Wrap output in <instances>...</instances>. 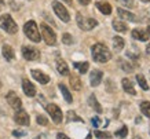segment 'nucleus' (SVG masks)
Instances as JSON below:
<instances>
[{"label":"nucleus","instance_id":"f704fd0d","mask_svg":"<svg viewBox=\"0 0 150 139\" xmlns=\"http://www.w3.org/2000/svg\"><path fill=\"white\" fill-rule=\"evenodd\" d=\"M117 1L123 3V4H125L127 7H132V6H134V0H117Z\"/></svg>","mask_w":150,"mask_h":139},{"label":"nucleus","instance_id":"473e14b6","mask_svg":"<svg viewBox=\"0 0 150 139\" xmlns=\"http://www.w3.org/2000/svg\"><path fill=\"white\" fill-rule=\"evenodd\" d=\"M37 123H39L40 126H47L48 120H47L44 116H37Z\"/></svg>","mask_w":150,"mask_h":139},{"label":"nucleus","instance_id":"2eb2a0df","mask_svg":"<svg viewBox=\"0 0 150 139\" xmlns=\"http://www.w3.org/2000/svg\"><path fill=\"white\" fill-rule=\"evenodd\" d=\"M132 37L141 41H147L149 40V33L146 30H142V29H134L132 30Z\"/></svg>","mask_w":150,"mask_h":139},{"label":"nucleus","instance_id":"a18cd8bd","mask_svg":"<svg viewBox=\"0 0 150 139\" xmlns=\"http://www.w3.org/2000/svg\"><path fill=\"white\" fill-rule=\"evenodd\" d=\"M0 87H1V81H0Z\"/></svg>","mask_w":150,"mask_h":139},{"label":"nucleus","instance_id":"bb28decb","mask_svg":"<svg viewBox=\"0 0 150 139\" xmlns=\"http://www.w3.org/2000/svg\"><path fill=\"white\" fill-rule=\"evenodd\" d=\"M141 110L146 117H149L150 118V102H146V101L145 102H142L141 103Z\"/></svg>","mask_w":150,"mask_h":139},{"label":"nucleus","instance_id":"f03ea898","mask_svg":"<svg viewBox=\"0 0 150 139\" xmlns=\"http://www.w3.org/2000/svg\"><path fill=\"white\" fill-rule=\"evenodd\" d=\"M0 28L3 30H6L7 33H10V35H14V33H17V30H18L17 23H15V21L13 19V17L10 14L0 15Z\"/></svg>","mask_w":150,"mask_h":139},{"label":"nucleus","instance_id":"5701e85b","mask_svg":"<svg viewBox=\"0 0 150 139\" xmlns=\"http://www.w3.org/2000/svg\"><path fill=\"white\" fill-rule=\"evenodd\" d=\"M124 39L123 37H120V36H116L113 39V47H114V50L116 51H121V50L124 48Z\"/></svg>","mask_w":150,"mask_h":139},{"label":"nucleus","instance_id":"f3484780","mask_svg":"<svg viewBox=\"0 0 150 139\" xmlns=\"http://www.w3.org/2000/svg\"><path fill=\"white\" fill-rule=\"evenodd\" d=\"M96 9L99 10L102 14H105V15L112 14V6L108 1H96Z\"/></svg>","mask_w":150,"mask_h":139},{"label":"nucleus","instance_id":"b1692460","mask_svg":"<svg viewBox=\"0 0 150 139\" xmlns=\"http://www.w3.org/2000/svg\"><path fill=\"white\" fill-rule=\"evenodd\" d=\"M112 25H113V28L116 29V32H120V33H124V32L128 30V26L124 22H121V21H113Z\"/></svg>","mask_w":150,"mask_h":139},{"label":"nucleus","instance_id":"2f4dec72","mask_svg":"<svg viewBox=\"0 0 150 139\" xmlns=\"http://www.w3.org/2000/svg\"><path fill=\"white\" fill-rule=\"evenodd\" d=\"M121 67H123L124 70H127V72H132L134 70V66L128 65V62H124V61H121Z\"/></svg>","mask_w":150,"mask_h":139},{"label":"nucleus","instance_id":"7c9ffc66","mask_svg":"<svg viewBox=\"0 0 150 139\" xmlns=\"http://www.w3.org/2000/svg\"><path fill=\"white\" fill-rule=\"evenodd\" d=\"M62 41H64L65 44H72L73 43V37L70 36V35H69V33H65L64 36H62Z\"/></svg>","mask_w":150,"mask_h":139},{"label":"nucleus","instance_id":"20e7f679","mask_svg":"<svg viewBox=\"0 0 150 139\" xmlns=\"http://www.w3.org/2000/svg\"><path fill=\"white\" fill-rule=\"evenodd\" d=\"M40 29H41V36H43V39H44V41H46L47 44L48 45L57 44V35H55V32L47 23H41Z\"/></svg>","mask_w":150,"mask_h":139},{"label":"nucleus","instance_id":"f8f14e48","mask_svg":"<svg viewBox=\"0 0 150 139\" xmlns=\"http://www.w3.org/2000/svg\"><path fill=\"white\" fill-rule=\"evenodd\" d=\"M32 77L35 79L36 81H39L40 84H47L50 81V76H47L46 73H43L41 70H37V69H33L32 72Z\"/></svg>","mask_w":150,"mask_h":139},{"label":"nucleus","instance_id":"ea45409f","mask_svg":"<svg viewBox=\"0 0 150 139\" xmlns=\"http://www.w3.org/2000/svg\"><path fill=\"white\" fill-rule=\"evenodd\" d=\"M146 52H147V54H150V44L146 47Z\"/></svg>","mask_w":150,"mask_h":139},{"label":"nucleus","instance_id":"dca6fc26","mask_svg":"<svg viewBox=\"0 0 150 139\" xmlns=\"http://www.w3.org/2000/svg\"><path fill=\"white\" fill-rule=\"evenodd\" d=\"M57 70L59 72V74H62V76H68L69 74L68 63L65 62L64 59H57Z\"/></svg>","mask_w":150,"mask_h":139},{"label":"nucleus","instance_id":"4be33fe9","mask_svg":"<svg viewBox=\"0 0 150 139\" xmlns=\"http://www.w3.org/2000/svg\"><path fill=\"white\" fill-rule=\"evenodd\" d=\"M59 90H61V92H62V95H64V98H65V101L68 103H72V101H73V98H72V95H70V92H69V90H68V87L65 84H59Z\"/></svg>","mask_w":150,"mask_h":139},{"label":"nucleus","instance_id":"a211bd4d","mask_svg":"<svg viewBox=\"0 0 150 139\" xmlns=\"http://www.w3.org/2000/svg\"><path fill=\"white\" fill-rule=\"evenodd\" d=\"M1 52H3V57L6 58V61H13V59L15 58V54H14L13 47H11V45H8V44H4V45H3Z\"/></svg>","mask_w":150,"mask_h":139},{"label":"nucleus","instance_id":"aec40b11","mask_svg":"<svg viewBox=\"0 0 150 139\" xmlns=\"http://www.w3.org/2000/svg\"><path fill=\"white\" fill-rule=\"evenodd\" d=\"M88 103H90V106H91L96 113H102L103 112V109L100 106V103L96 101V96L95 95H90V98H88Z\"/></svg>","mask_w":150,"mask_h":139},{"label":"nucleus","instance_id":"7ed1b4c3","mask_svg":"<svg viewBox=\"0 0 150 139\" xmlns=\"http://www.w3.org/2000/svg\"><path fill=\"white\" fill-rule=\"evenodd\" d=\"M23 32H25V35L32 41H35V43H39V41H40V39H41L40 32L37 29V25L35 21H28V22L23 25Z\"/></svg>","mask_w":150,"mask_h":139},{"label":"nucleus","instance_id":"6e6552de","mask_svg":"<svg viewBox=\"0 0 150 139\" xmlns=\"http://www.w3.org/2000/svg\"><path fill=\"white\" fill-rule=\"evenodd\" d=\"M22 57L28 61H36L40 58V52L36 48H33L30 45H23L22 47Z\"/></svg>","mask_w":150,"mask_h":139},{"label":"nucleus","instance_id":"4c0bfd02","mask_svg":"<svg viewBox=\"0 0 150 139\" xmlns=\"http://www.w3.org/2000/svg\"><path fill=\"white\" fill-rule=\"evenodd\" d=\"M15 136H22V135H25V132H18V131H14L13 132Z\"/></svg>","mask_w":150,"mask_h":139},{"label":"nucleus","instance_id":"4468645a","mask_svg":"<svg viewBox=\"0 0 150 139\" xmlns=\"http://www.w3.org/2000/svg\"><path fill=\"white\" fill-rule=\"evenodd\" d=\"M117 13H118V15H120V18L121 19H127V21H131V22H137L138 21L137 15H135V14H132V13H129V11H127V10L118 9Z\"/></svg>","mask_w":150,"mask_h":139},{"label":"nucleus","instance_id":"72a5a7b5","mask_svg":"<svg viewBox=\"0 0 150 139\" xmlns=\"http://www.w3.org/2000/svg\"><path fill=\"white\" fill-rule=\"evenodd\" d=\"M92 126H94V127H95V128H98V127H99L100 126V118H99V117H92Z\"/></svg>","mask_w":150,"mask_h":139},{"label":"nucleus","instance_id":"58836bf2","mask_svg":"<svg viewBox=\"0 0 150 139\" xmlns=\"http://www.w3.org/2000/svg\"><path fill=\"white\" fill-rule=\"evenodd\" d=\"M3 6H4V1H3V0H0V10L3 9Z\"/></svg>","mask_w":150,"mask_h":139},{"label":"nucleus","instance_id":"ddd939ff","mask_svg":"<svg viewBox=\"0 0 150 139\" xmlns=\"http://www.w3.org/2000/svg\"><path fill=\"white\" fill-rule=\"evenodd\" d=\"M102 79H103V73L100 72V70H98V69L92 70L91 74H90V83H91L92 87H96V85H99L100 81H102Z\"/></svg>","mask_w":150,"mask_h":139},{"label":"nucleus","instance_id":"c85d7f7f","mask_svg":"<svg viewBox=\"0 0 150 139\" xmlns=\"http://www.w3.org/2000/svg\"><path fill=\"white\" fill-rule=\"evenodd\" d=\"M94 135H95L96 138H99V139H109V138H112V134H109V132H103V131H95Z\"/></svg>","mask_w":150,"mask_h":139},{"label":"nucleus","instance_id":"0eeeda50","mask_svg":"<svg viewBox=\"0 0 150 139\" xmlns=\"http://www.w3.org/2000/svg\"><path fill=\"white\" fill-rule=\"evenodd\" d=\"M52 9H54L55 14H57L64 22H69V21H70V15H69L68 10L65 9L64 4H61L59 1H52Z\"/></svg>","mask_w":150,"mask_h":139},{"label":"nucleus","instance_id":"a19ab883","mask_svg":"<svg viewBox=\"0 0 150 139\" xmlns=\"http://www.w3.org/2000/svg\"><path fill=\"white\" fill-rule=\"evenodd\" d=\"M64 1H65V3H68V4H69V6L72 4V0H64Z\"/></svg>","mask_w":150,"mask_h":139},{"label":"nucleus","instance_id":"e433bc0d","mask_svg":"<svg viewBox=\"0 0 150 139\" xmlns=\"http://www.w3.org/2000/svg\"><path fill=\"white\" fill-rule=\"evenodd\" d=\"M90 1H91V0H79V3H80V4H83V6L90 4Z\"/></svg>","mask_w":150,"mask_h":139},{"label":"nucleus","instance_id":"423d86ee","mask_svg":"<svg viewBox=\"0 0 150 139\" xmlns=\"http://www.w3.org/2000/svg\"><path fill=\"white\" fill-rule=\"evenodd\" d=\"M46 109H47V112H48V114L51 116V118H52V121H54L55 124H61V123H62L64 116H62V110H61L59 106H57L55 103H48L46 106Z\"/></svg>","mask_w":150,"mask_h":139},{"label":"nucleus","instance_id":"9b49d317","mask_svg":"<svg viewBox=\"0 0 150 139\" xmlns=\"http://www.w3.org/2000/svg\"><path fill=\"white\" fill-rule=\"evenodd\" d=\"M22 90L25 92V95L29 96V98H33L36 95V87H35V84H33L32 81L26 80V79L22 80Z\"/></svg>","mask_w":150,"mask_h":139},{"label":"nucleus","instance_id":"393cba45","mask_svg":"<svg viewBox=\"0 0 150 139\" xmlns=\"http://www.w3.org/2000/svg\"><path fill=\"white\" fill-rule=\"evenodd\" d=\"M88 66H90V63H88V62H74V67H76V69H77V70L81 73V74L87 73V70H88Z\"/></svg>","mask_w":150,"mask_h":139},{"label":"nucleus","instance_id":"6ab92c4d","mask_svg":"<svg viewBox=\"0 0 150 139\" xmlns=\"http://www.w3.org/2000/svg\"><path fill=\"white\" fill-rule=\"evenodd\" d=\"M121 84H123V90L125 91L127 94H131V95L137 94V91H135V88H134V85H132V83H131L129 79H123Z\"/></svg>","mask_w":150,"mask_h":139},{"label":"nucleus","instance_id":"1a4fd4ad","mask_svg":"<svg viewBox=\"0 0 150 139\" xmlns=\"http://www.w3.org/2000/svg\"><path fill=\"white\" fill-rule=\"evenodd\" d=\"M14 120H15V123H17V124H19V126H29V124H30L29 114H28L23 109H18V110L15 112Z\"/></svg>","mask_w":150,"mask_h":139},{"label":"nucleus","instance_id":"f257e3e1","mask_svg":"<svg viewBox=\"0 0 150 139\" xmlns=\"http://www.w3.org/2000/svg\"><path fill=\"white\" fill-rule=\"evenodd\" d=\"M92 58L95 62H99V63H105L108 62L110 58H112V52H110V50L106 47L105 44L102 43H96V44L92 45Z\"/></svg>","mask_w":150,"mask_h":139},{"label":"nucleus","instance_id":"412c9836","mask_svg":"<svg viewBox=\"0 0 150 139\" xmlns=\"http://www.w3.org/2000/svg\"><path fill=\"white\" fill-rule=\"evenodd\" d=\"M69 81H70V85H72V88L74 91L81 90V80H80V77L79 76H76V74H70Z\"/></svg>","mask_w":150,"mask_h":139},{"label":"nucleus","instance_id":"37998d69","mask_svg":"<svg viewBox=\"0 0 150 139\" xmlns=\"http://www.w3.org/2000/svg\"><path fill=\"white\" fill-rule=\"evenodd\" d=\"M147 33H149V35H150V26L147 28Z\"/></svg>","mask_w":150,"mask_h":139},{"label":"nucleus","instance_id":"cd10ccee","mask_svg":"<svg viewBox=\"0 0 150 139\" xmlns=\"http://www.w3.org/2000/svg\"><path fill=\"white\" fill-rule=\"evenodd\" d=\"M66 117H68V121H80V123H83V118L79 117L74 112H68Z\"/></svg>","mask_w":150,"mask_h":139},{"label":"nucleus","instance_id":"39448f33","mask_svg":"<svg viewBox=\"0 0 150 139\" xmlns=\"http://www.w3.org/2000/svg\"><path fill=\"white\" fill-rule=\"evenodd\" d=\"M76 19H77L79 28L83 29V30H91V29H94V28L98 25L96 19H94V18H84L80 13L76 15Z\"/></svg>","mask_w":150,"mask_h":139},{"label":"nucleus","instance_id":"79ce46f5","mask_svg":"<svg viewBox=\"0 0 150 139\" xmlns=\"http://www.w3.org/2000/svg\"><path fill=\"white\" fill-rule=\"evenodd\" d=\"M142 1H143V3H149L150 0H142Z\"/></svg>","mask_w":150,"mask_h":139},{"label":"nucleus","instance_id":"9d476101","mask_svg":"<svg viewBox=\"0 0 150 139\" xmlns=\"http://www.w3.org/2000/svg\"><path fill=\"white\" fill-rule=\"evenodd\" d=\"M7 102H8V105L11 106L13 109H15V110H18V109L22 108V102H21V99H19V96L14 91H10L8 94H7Z\"/></svg>","mask_w":150,"mask_h":139},{"label":"nucleus","instance_id":"c03bdc74","mask_svg":"<svg viewBox=\"0 0 150 139\" xmlns=\"http://www.w3.org/2000/svg\"><path fill=\"white\" fill-rule=\"evenodd\" d=\"M134 139H141V138H139V136H135V138H134Z\"/></svg>","mask_w":150,"mask_h":139},{"label":"nucleus","instance_id":"c9c22d12","mask_svg":"<svg viewBox=\"0 0 150 139\" xmlns=\"http://www.w3.org/2000/svg\"><path fill=\"white\" fill-rule=\"evenodd\" d=\"M57 139H70V138L66 136L65 134H62V132H59V134H57Z\"/></svg>","mask_w":150,"mask_h":139},{"label":"nucleus","instance_id":"c756f323","mask_svg":"<svg viewBox=\"0 0 150 139\" xmlns=\"http://www.w3.org/2000/svg\"><path fill=\"white\" fill-rule=\"evenodd\" d=\"M127 134H128V128L125 126L121 128V130H118V131H116V136H118V138H125L127 136Z\"/></svg>","mask_w":150,"mask_h":139},{"label":"nucleus","instance_id":"a878e982","mask_svg":"<svg viewBox=\"0 0 150 139\" xmlns=\"http://www.w3.org/2000/svg\"><path fill=\"white\" fill-rule=\"evenodd\" d=\"M137 81H138V84L141 85V88L142 90H149V85H147V83H146V79L143 74H137Z\"/></svg>","mask_w":150,"mask_h":139}]
</instances>
